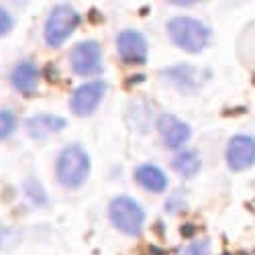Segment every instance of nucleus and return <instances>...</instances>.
<instances>
[{
	"label": "nucleus",
	"instance_id": "nucleus-1",
	"mask_svg": "<svg viewBox=\"0 0 255 255\" xmlns=\"http://www.w3.org/2000/svg\"><path fill=\"white\" fill-rule=\"evenodd\" d=\"M172 43L188 53H200L210 41V31L204 23L192 16H174L167 23Z\"/></svg>",
	"mask_w": 255,
	"mask_h": 255
},
{
	"label": "nucleus",
	"instance_id": "nucleus-2",
	"mask_svg": "<svg viewBox=\"0 0 255 255\" xmlns=\"http://www.w3.org/2000/svg\"><path fill=\"white\" fill-rule=\"evenodd\" d=\"M90 174V157L80 145L66 147L55 163V176L61 186L66 188H78L86 182Z\"/></svg>",
	"mask_w": 255,
	"mask_h": 255
},
{
	"label": "nucleus",
	"instance_id": "nucleus-3",
	"mask_svg": "<svg viewBox=\"0 0 255 255\" xmlns=\"http://www.w3.org/2000/svg\"><path fill=\"white\" fill-rule=\"evenodd\" d=\"M109 217L111 223L125 235H139L143 223H145V212L139 206V202H135L129 196H117L111 206H109Z\"/></svg>",
	"mask_w": 255,
	"mask_h": 255
},
{
	"label": "nucleus",
	"instance_id": "nucleus-4",
	"mask_svg": "<svg viewBox=\"0 0 255 255\" xmlns=\"http://www.w3.org/2000/svg\"><path fill=\"white\" fill-rule=\"evenodd\" d=\"M80 23V14L70 4H57L45 23V41L49 47H59L76 31Z\"/></svg>",
	"mask_w": 255,
	"mask_h": 255
},
{
	"label": "nucleus",
	"instance_id": "nucleus-5",
	"mask_svg": "<svg viewBox=\"0 0 255 255\" xmlns=\"http://www.w3.org/2000/svg\"><path fill=\"white\" fill-rule=\"evenodd\" d=\"M104 92H106V84L102 80H92V82L82 84V86L72 94V100H70L74 115H78V117L92 115L98 109V104L102 102Z\"/></svg>",
	"mask_w": 255,
	"mask_h": 255
},
{
	"label": "nucleus",
	"instance_id": "nucleus-6",
	"mask_svg": "<svg viewBox=\"0 0 255 255\" xmlns=\"http://www.w3.org/2000/svg\"><path fill=\"white\" fill-rule=\"evenodd\" d=\"M72 70L78 76H92L102 70V51L96 41H82L72 49Z\"/></svg>",
	"mask_w": 255,
	"mask_h": 255
},
{
	"label": "nucleus",
	"instance_id": "nucleus-7",
	"mask_svg": "<svg viewBox=\"0 0 255 255\" xmlns=\"http://www.w3.org/2000/svg\"><path fill=\"white\" fill-rule=\"evenodd\" d=\"M227 163L233 172H243L255 163V139L249 135L233 137L227 145Z\"/></svg>",
	"mask_w": 255,
	"mask_h": 255
},
{
	"label": "nucleus",
	"instance_id": "nucleus-8",
	"mask_svg": "<svg viewBox=\"0 0 255 255\" xmlns=\"http://www.w3.org/2000/svg\"><path fill=\"white\" fill-rule=\"evenodd\" d=\"M117 49L119 57L125 63H133V66H141L147 61V41L139 31L127 29L119 33L117 37Z\"/></svg>",
	"mask_w": 255,
	"mask_h": 255
},
{
	"label": "nucleus",
	"instance_id": "nucleus-9",
	"mask_svg": "<svg viewBox=\"0 0 255 255\" xmlns=\"http://www.w3.org/2000/svg\"><path fill=\"white\" fill-rule=\"evenodd\" d=\"M157 131L163 143L167 147H172V149H178V147H182L190 139V127L174 115H161L157 121Z\"/></svg>",
	"mask_w": 255,
	"mask_h": 255
},
{
	"label": "nucleus",
	"instance_id": "nucleus-10",
	"mask_svg": "<svg viewBox=\"0 0 255 255\" xmlns=\"http://www.w3.org/2000/svg\"><path fill=\"white\" fill-rule=\"evenodd\" d=\"M10 82L12 86L25 96H31L37 90V84H39V70L35 63L31 61H23L14 66L12 74H10Z\"/></svg>",
	"mask_w": 255,
	"mask_h": 255
},
{
	"label": "nucleus",
	"instance_id": "nucleus-11",
	"mask_svg": "<svg viewBox=\"0 0 255 255\" xmlns=\"http://www.w3.org/2000/svg\"><path fill=\"white\" fill-rule=\"evenodd\" d=\"M135 180L141 188H145L147 192H163V190L167 188V178L165 174L161 172V169L157 165H151V163H145V165H139L135 169Z\"/></svg>",
	"mask_w": 255,
	"mask_h": 255
},
{
	"label": "nucleus",
	"instance_id": "nucleus-12",
	"mask_svg": "<svg viewBox=\"0 0 255 255\" xmlns=\"http://www.w3.org/2000/svg\"><path fill=\"white\" fill-rule=\"evenodd\" d=\"M63 127H66V121L61 117H55V115H37V117H31L27 121V133L33 137V139H43L51 133H59Z\"/></svg>",
	"mask_w": 255,
	"mask_h": 255
},
{
	"label": "nucleus",
	"instance_id": "nucleus-13",
	"mask_svg": "<svg viewBox=\"0 0 255 255\" xmlns=\"http://www.w3.org/2000/svg\"><path fill=\"white\" fill-rule=\"evenodd\" d=\"M200 165H202L200 155H198L196 151H190V149H188V151H180V153L172 159V167L176 169L180 176H184V178L196 176V174L200 172Z\"/></svg>",
	"mask_w": 255,
	"mask_h": 255
},
{
	"label": "nucleus",
	"instance_id": "nucleus-14",
	"mask_svg": "<svg viewBox=\"0 0 255 255\" xmlns=\"http://www.w3.org/2000/svg\"><path fill=\"white\" fill-rule=\"evenodd\" d=\"M25 192H27V196H29L35 204H45V202H47V196H45L43 186H41L37 180H33V178L25 180Z\"/></svg>",
	"mask_w": 255,
	"mask_h": 255
},
{
	"label": "nucleus",
	"instance_id": "nucleus-15",
	"mask_svg": "<svg viewBox=\"0 0 255 255\" xmlns=\"http://www.w3.org/2000/svg\"><path fill=\"white\" fill-rule=\"evenodd\" d=\"M16 129V119L8 111H0V139H6Z\"/></svg>",
	"mask_w": 255,
	"mask_h": 255
},
{
	"label": "nucleus",
	"instance_id": "nucleus-16",
	"mask_svg": "<svg viewBox=\"0 0 255 255\" xmlns=\"http://www.w3.org/2000/svg\"><path fill=\"white\" fill-rule=\"evenodd\" d=\"M184 255H210V243L208 241H194L186 247Z\"/></svg>",
	"mask_w": 255,
	"mask_h": 255
},
{
	"label": "nucleus",
	"instance_id": "nucleus-17",
	"mask_svg": "<svg viewBox=\"0 0 255 255\" xmlns=\"http://www.w3.org/2000/svg\"><path fill=\"white\" fill-rule=\"evenodd\" d=\"M10 29H12V16L4 8H0V35H6Z\"/></svg>",
	"mask_w": 255,
	"mask_h": 255
}]
</instances>
